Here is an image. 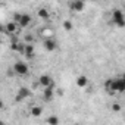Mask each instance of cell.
<instances>
[{
  "mask_svg": "<svg viewBox=\"0 0 125 125\" xmlns=\"http://www.w3.org/2000/svg\"><path fill=\"white\" fill-rule=\"evenodd\" d=\"M104 88L109 93H124L125 91V75H119L115 78H109L104 83Z\"/></svg>",
  "mask_w": 125,
  "mask_h": 125,
  "instance_id": "cell-1",
  "label": "cell"
},
{
  "mask_svg": "<svg viewBox=\"0 0 125 125\" xmlns=\"http://www.w3.org/2000/svg\"><path fill=\"white\" fill-rule=\"evenodd\" d=\"M110 22L118 28H125V13L121 9H113L110 15Z\"/></svg>",
  "mask_w": 125,
  "mask_h": 125,
  "instance_id": "cell-2",
  "label": "cell"
},
{
  "mask_svg": "<svg viewBox=\"0 0 125 125\" xmlns=\"http://www.w3.org/2000/svg\"><path fill=\"white\" fill-rule=\"evenodd\" d=\"M13 72L16 75H19V77H24V75H27L30 72V66H28V63L21 62V60L15 62V63H13Z\"/></svg>",
  "mask_w": 125,
  "mask_h": 125,
  "instance_id": "cell-3",
  "label": "cell"
},
{
  "mask_svg": "<svg viewBox=\"0 0 125 125\" xmlns=\"http://www.w3.org/2000/svg\"><path fill=\"white\" fill-rule=\"evenodd\" d=\"M69 8L74 12H83L85 8V0H72L69 2Z\"/></svg>",
  "mask_w": 125,
  "mask_h": 125,
  "instance_id": "cell-4",
  "label": "cell"
},
{
  "mask_svg": "<svg viewBox=\"0 0 125 125\" xmlns=\"http://www.w3.org/2000/svg\"><path fill=\"white\" fill-rule=\"evenodd\" d=\"M38 84L43 87V88H47V87H53V80L50 75H41L38 78Z\"/></svg>",
  "mask_w": 125,
  "mask_h": 125,
  "instance_id": "cell-5",
  "label": "cell"
},
{
  "mask_svg": "<svg viewBox=\"0 0 125 125\" xmlns=\"http://www.w3.org/2000/svg\"><path fill=\"white\" fill-rule=\"evenodd\" d=\"M31 21H32V18H31L28 13H22V15H21V19L18 21V25H19L21 28H27V27L31 24Z\"/></svg>",
  "mask_w": 125,
  "mask_h": 125,
  "instance_id": "cell-6",
  "label": "cell"
},
{
  "mask_svg": "<svg viewBox=\"0 0 125 125\" xmlns=\"http://www.w3.org/2000/svg\"><path fill=\"white\" fill-rule=\"evenodd\" d=\"M43 46H44V49H46L47 52H54V50L57 49V43H56V40H53V38H46Z\"/></svg>",
  "mask_w": 125,
  "mask_h": 125,
  "instance_id": "cell-7",
  "label": "cell"
},
{
  "mask_svg": "<svg viewBox=\"0 0 125 125\" xmlns=\"http://www.w3.org/2000/svg\"><path fill=\"white\" fill-rule=\"evenodd\" d=\"M30 96H31V91H30V88H27V87H21V88L18 90L16 100H25V99H28Z\"/></svg>",
  "mask_w": 125,
  "mask_h": 125,
  "instance_id": "cell-8",
  "label": "cell"
},
{
  "mask_svg": "<svg viewBox=\"0 0 125 125\" xmlns=\"http://www.w3.org/2000/svg\"><path fill=\"white\" fill-rule=\"evenodd\" d=\"M27 57H32L34 56V47H32V44L31 43H27V44H24V47H22V50H21Z\"/></svg>",
  "mask_w": 125,
  "mask_h": 125,
  "instance_id": "cell-9",
  "label": "cell"
},
{
  "mask_svg": "<svg viewBox=\"0 0 125 125\" xmlns=\"http://www.w3.org/2000/svg\"><path fill=\"white\" fill-rule=\"evenodd\" d=\"M77 85H78L80 88H85V87L88 85V78H87L85 75H80V77L77 78Z\"/></svg>",
  "mask_w": 125,
  "mask_h": 125,
  "instance_id": "cell-10",
  "label": "cell"
},
{
  "mask_svg": "<svg viewBox=\"0 0 125 125\" xmlns=\"http://www.w3.org/2000/svg\"><path fill=\"white\" fill-rule=\"evenodd\" d=\"M16 24H18V22H15V21H13V22H8V24H6V27L3 28V32L13 34V32L16 31Z\"/></svg>",
  "mask_w": 125,
  "mask_h": 125,
  "instance_id": "cell-11",
  "label": "cell"
},
{
  "mask_svg": "<svg viewBox=\"0 0 125 125\" xmlns=\"http://www.w3.org/2000/svg\"><path fill=\"white\" fill-rule=\"evenodd\" d=\"M43 97H44V100L52 102V99H53V87H47V88H44Z\"/></svg>",
  "mask_w": 125,
  "mask_h": 125,
  "instance_id": "cell-12",
  "label": "cell"
},
{
  "mask_svg": "<svg viewBox=\"0 0 125 125\" xmlns=\"http://www.w3.org/2000/svg\"><path fill=\"white\" fill-rule=\"evenodd\" d=\"M37 16L40 19H49V10L46 8H40L38 12H37Z\"/></svg>",
  "mask_w": 125,
  "mask_h": 125,
  "instance_id": "cell-13",
  "label": "cell"
},
{
  "mask_svg": "<svg viewBox=\"0 0 125 125\" xmlns=\"http://www.w3.org/2000/svg\"><path fill=\"white\" fill-rule=\"evenodd\" d=\"M41 112H43L41 106H34V107L31 109V113H32L34 116H38V115H41Z\"/></svg>",
  "mask_w": 125,
  "mask_h": 125,
  "instance_id": "cell-14",
  "label": "cell"
},
{
  "mask_svg": "<svg viewBox=\"0 0 125 125\" xmlns=\"http://www.w3.org/2000/svg\"><path fill=\"white\" fill-rule=\"evenodd\" d=\"M63 28H65V31H71V30L74 28V25H72L71 21H65V22H63Z\"/></svg>",
  "mask_w": 125,
  "mask_h": 125,
  "instance_id": "cell-15",
  "label": "cell"
},
{
  "mask_svg": "<svg viewBox=\"0 0 125 125\" xmlns=\"http://www.w3.org/2000/svg\"><path fill=\"white\" fill-rule=\"evenodd\" d=\"M46 122H47V124H53V125H54V124H59V118H56V116H50V118H47V119H46Z\"/></svg>",
  "mask_w": 125,
  "mask_h": 125,
  "instance_id": "cell-16",
  "label": "cell"
},
{
  "mask_svg": "<svg viewBox=\"0 0 125 125\" xmlns=\"http://www.w3.org/2000/svg\"><path fill=\"white\" fill-rule=\"evenodd\" d=\"M112 110H113V112H119V110H121V104H119V103H113V104H112Z\"/></svg>",
  "mask_w": 125,
  "mask_h": 125,
  "instance_id": "cell-17",
  "label": "cell"
},
{
  "mask_svg": "<svg viewBox=\"0 0 125 125\" xmlns=\"http://www.w3.org/2000/svg\"><path fill=\"white\" fill-rule=\"evenodd\" d=\"M91 2H93V0H91Z\"/></svg>",
  "mask_w": 125,
  "mask_h": 125,
  "instance_id": "cell-18",
  "label": "cell"
}]
</instances>
